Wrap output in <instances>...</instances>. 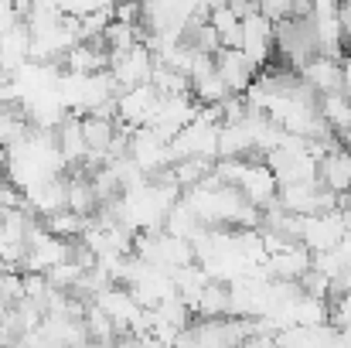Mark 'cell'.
<instances>
[{"label":"cell","instance_id":"obj_1","mask_svg":"<svg viewBox=\"0 0 351 348\" xmlns=\"http://www.w3.org/2000/svg\"><path fill=\"white\" fill-rule=\"evenodd\" d=\"M348 235V222H345V212L341 209H328V212H317V216H304L300 219V246L307 253H328V249H338Z\"/></svg>","mask_w":351,"mask_h":348},{"label":"cell","instance_id":"obj_2","mask_svg":"<svg viewBox=\"0 0 351 348\" xmlns=\"http://www.w3.org/2000/svg\"><path fill=\"white\" fill-rule=\"evenodd\" d=\"M154 65H157L154 51H150L143 41H136V45H130V48H123V51H113V55H110L106 72L113 76L117 89L123 93V89H133V86H147L150 76H154Z\"/></svg>","mask_w":351,"mask_h":348},{"label":"cell","instance_id":"obj_3","mask_svg":"<svg viewBox=\"0 0 351 348\" xmlns=\"http://www.w3.org/2000/svg\"><path fill=\"white\" fill-rule=\"evenodd\" d=\"M239 51L245 55V62L256 69V72H263L266 65H269V58H273V21L266 17V14H249V17H242V41H239Z\"/></svg>","mask_w":351,"mask_h":348},{"label":"cell","instance_id":"obj_4","mask_svg":"<svg viewBox=\"0 0 351 348\" xmlns=\"http://www.w3.org/2000/svg\"><path fill=\"white\" fill-rule=\"evenodd\" d=\"M297 76L304 79V86L314 93V96H328V93H345V69H341V58H328V55H314L307 58Z\"/></svg>","mask_w":351,"mask_h":348},{"label":"cell","instance_id":"obj_5","mask_svg":"<svg viewBox=\"0 0 351 348\" xmlns=\"http://www.w3.org/2000/svg\"><path fill=\"white\" fill-rule=\"evenodd\" d=\"M235 188H239V195H242L249 205H256L259 212L269 209V205H276V195H280V185H276L273 171H269L263 161H249L245 171H242V178L235 181Z\"/></svg>","mask_w":351,"mask_h":348},{"label":"cell","instance_id":"obj_6","mask_svg":"<svg viewBox=\"0 0 351 348\" xmlns=\"http://www.w3.org/2000/svg\"><path fill=\"white\" fill-rule=\"evenodd\" d=\"M317 181H321V188H328L331 195H348V188H351V147L331 143V147L317 157Z\"/></svg>","mask_w":351,"mask_h":348},{"label":"cell","instance_id":"obj_7","mask_svg":"<svg viewBox=\"0 0 351 348\" xmlns=\"http://www.w3.org/2000/svg\"><path fill=\"white\" fill-rule=\"evenodd\" d=\"M311 256L314 253H307L300 242H290V246L266 256L263 273H266V280H300L311 270Z\"/></svg>","mask_w":351,"mask_h":348},{"label":"cell","instance_id":"obj_8","mask_svg":"<svg viewBox=\"0 0 351 348\" xmlns=\"http://www.w3.org/2000/svg\"><path fill=\"white\" fill-rule=\"evenodd\" d=\"M311 31H314V45H317V55H328V58H341L345 55V27L338 21V10H311Z\"/></svg>","mask_w":351,"mask_h":348},{"label":"cell","instance_id":"obj_9","mask_svg":"<svg viewBox=\"0 0 351 348\" xmlns=\"http://www.w3.org/2000/svg\"><path fill=\"white\" fill-rule=\"evenodd\" d=\"M215 72L226 82V89L235 93V96H242L249 89V82L256 79V69L245 62V55L239 48H219L215 51Z\"/></svg>","mask_w":351,"mask_h":348},{"label":"cell","instance_id":"obj_10","mask_svg":"<svg viewBox=\"0 0 351 348\" xmlns=\"http://www.w3.org/2000/svg\"><path fill=\"white\" fill-rule=\"evenodd\" d=\"M317 113L321 119L335 130V137H348L351 140V103L345 93H328V96H317Z\"/></svg>","mask_w":351,"mask_h":348},{"label":"cell","instance_id":"obj_11","mask_svg":"<svg viewBox=\"0 0 351 348\" xmlns=\"http://www.w3.org/2000/svg\"><path fill=\"white\" fill-rule=\"evenodd\" d=\"M208 24H212V31L219 34V45H222V48H239V41H242V21L232 14L229 3L215 7V10L208 14Z\"/></svg>","mask_w":351,"mask_h":348},{"label":"cell","instance_id":"obj_12","mask_svg":"<svg viewBox=\"0 0 351 348\" xmlns=\"http://www.w3.org/2000/svg\"><path fill=\"white\" fill-rule=\"evenodd\" d=\"M348 202H351V188H348Z\"/></svg>","mask_w":351,"mask_h":348}]
</instances>
